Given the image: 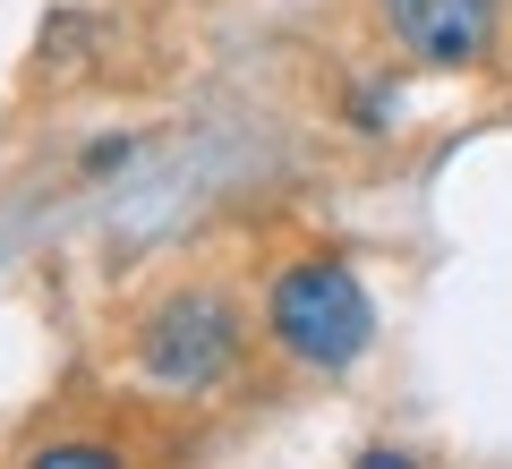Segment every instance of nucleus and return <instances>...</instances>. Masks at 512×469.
Segmentation results:
<instances>
[{
	"label": "nucleus",
	"instance_id": "obj_1",
	"mask_svg": "<svg viewBox=\"0 0 512 469\" xmlns=\"http://www.w3.org/2000/svg\"><path fill=\"white\" fill-rule=\"evenodd\" d=\"M265 333H274L299 367L342 376V367H359L367 342H376V299H367V282L342 256H299V265H282L274 290H265Z\"/></svg>",
	"mask_w": 512,
	"mask_h": 469
},
{
	"label": "nucleus",
	"instance_id": "obj_2",
	"mask_svg": "<svg viewBox=\"0 0 512 469\" xmlns=\"http://www.w3.org/2000/svg\"><path fill=\"white\" fill-rule=\"evenodd\" d=\"M239 342H248L239 299L188 282V290H171V299L146 307V325H137V367H146L163 393H214V384L239 367Z\"/></svg>",
	"mask_w": 512,
	"mask_h": 469
},
{
	"label": "nucleus",
	"instance_id": "obj_3",
	"mask_svg": "<svg viewBox=\"0 0 512 469\" xmlns=\"http://www.w3.org/2000/svg\"><path fill=\"white\" fill-rule=\"evenodd\" d=\"M376 9L419 69H478L495 52V0H376Z\"/></svg>",
	"mask_w": 512,
	"mask_h": 469
},
{
	"label": "nucleus",
	"instance_id": "obj_4",
	"mask_svg": "<svg viewBox=\"0 0 512 469\" xmlns=\"http://www.w3.org/2000/svg\"><path fill=\"white\" fill-rule=\"evenodd\" d=\"M26 461H35V469H111L120 452H111V444H86V435H77V444H35Z\"/></svg>",
	"mask_w": 512,
	"mask_h": 469
}]
</instances>
